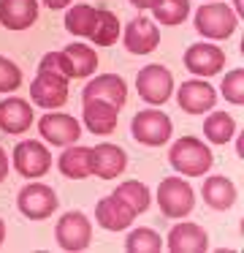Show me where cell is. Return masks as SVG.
Wrapping results in <instances>:
<instances>
[{"instance_id":"obj_1","label":"cell","mask_w":244,"mask_h":253,"mask_svg":"<svg viewBox=\"0 0 244 253\" xmlns=\"http://www.w3.org/2000/svg\"><path fill=\"white\" fill-rule=\"evenodd\" d=\"M168 164L176 174L184 177H204L214 166V153L204 139L198 136H182L171 144L168 150Z\"/></svg>"},{"instance_id":"obj_2","label":"cell","mask_w":244,"mask_h":253,"mask_svg":"<svg viewBox=\"0 0 244 253\" xmlns=\"http://www.w3.org/2000/svg\"><path fill=\"white\" fill-rule=\"evenodd\" d=\"M195 30L209 41H225L236 33L239 17L228 3H204L195 11Z\"/></svg>"},{"instance_id":"obj_3","label":"cell","mask_w":244,"mask_h":253,"mask_svg":"<svg viewBox=\"0 0 244 253\" xmlns=\"http://www.w3.org/2000/svg\"><path fill=\"white\" fill-rule=\"evenodd\" d=\"M157 204L166 218H187L195 210V191L187 180L176 174L163 177L157 185Z\"/></svg>"},{"instance_id":"obj_4","label":"cell","mask_w":244,"mask_h":253,"mask_svg":"<svg viewBox=\"0 0 244 253\" xmlns=\"http://www.w3.org/2000/svg\"><path fill=\"white\" fill-rule=\"evenodd\" d=\"M130 133L139 144L144 147H160L171 139L174 133V123L166 112L160 109H141L133 115V123H130Z\"/></svg>"},{"instance_id":"obj_5","label":"cell","mask_w":244,"mask_h":253,"mask_svg":"<svg viewBox=\"0 0 244 253\" xmlns=\"http://www.w3.org/2000/svg\"><path fill=\"white\" fill-rule=\"evenodd\" d=\"M139 98L149 106H163L174 95V74L160 63H149L136 74Z\"/></svg>"},{"instance_id":"obj_6","label":"cell","mask_w":244,"mask_h":253,"mask_svg":"<svg viewBox=\"0 0 244 253\" xmlns=\"http://www.w3.org/2000/svg\"><path fill=\"white\" fill-rule=\"evenodd\" d=\"M54 240H57V245L68 253L87 251V248H90V240H92L90 218H87L84 212H79V210L65 212L63 218L57 220V226H54Z\"/></svg>"},{"instance_id":"obj_7","label":"cell","mask_w":244,"mask_h":253,"mask_svg":"<svg viewBox=\"0 0 244 253\" xmlns=\"http://www.w3.org/2000/svg\"><path fill=\"white\" fill-rule=\"evenodd\" d=\"M11 164H14V169L19 171L25 180H38V177H43L52 169V153L46 150L43 142L25 139V142H19L14 147Z\"/></svg>"},{"instance_id":"obj_8","label":"cell","mask_w":244,"mask_h":253,"mask_svg":"<svg viewBox=\"0 0 244 253\" xmlns=\"http://www.w3.org/2000/svg\"><path fill=\"white\" fill-rule=\"evenodd\" d=\"M57 204H60L57 193H54V188L46 185V182H27V185L19 191V196H16L19 212L25 215V218H30V220L49 218V215L57 210Z\"/></svg>"},{"instance_id":"obj_9","label":"cell","mask_w":244,"mask_h":253,"mask_svg":"<svg viewBox=\"0 0 244 253\" xmlns=\"http://www.w3.org/2000/svg\"><path fill=\"white\" fill-rule=\"evenodd\" d=\"M38 133L43 142L54 144V147H68V144L79 142L81 126L76 117L65 115V112H49L38 120Z\"/></svg>"},{"instance_id":"obj_10","label":"cell","mask_w":244,"mask_h":253,"mask_svg":"<svg viewBox=\"0 0 244 253\" xmlns=\"http://www.w3.org/2000/svg\"><path fill=\"white\" fill-rule=\"evenodd\" d=\"M184 68L198 79H209L225 68V52L217 44H190L184 49Z\"/></svg>"},{"instance_id":"obj_11","label":"cell","mask_w":244,"mask_h":253,"mask_svg":"<svg viewBox=\"0 0 244 253\" xmlns=\"http://www.w3.org/2000/svg\"><path fill=\"white\" fill-rule=\"evenodd\" d=\"M30 98L41 109H60L68 101V79L52 71H38L30 82Z\"/></svg>"},{"instance_id":"obj_12","label":"cell","mask_w":244,"mask_h":253,"mask_svg":"<svg viewBox=\"0 0 244 253\" xmlns=\"http://www.w3.org/2000/svg\"><path fill=\"white\" fill-rule=\"evenodd\" d=\"M176 104L187 115H206L217 104V90L206 79H187L176 87Z\"/></svg>"},{"instance_id":"obj_13","label":"cell","mask_w":244,"mask_h":253,"mask_svg":"<svg viewBox=\"0 0 244 253\" xmlns=\"http://www.w3.org/2000/svg\"><path fill=\"white\" fill-rule=\"evenodd\" d=\"M128 169V153L119 144L103 142L90 147V174L101 177V180H114Z\"/></svg>"},{"instance_id":"obj_14","label":"cell","mask_w":244,"mask_h":253,"mask_svg":"<svg viewBox=\"0 0 244 253\" xmlns=\"http://www.w3.org/2000/svg\"><path fill=\"white\" fill-rule=\"evenodd\" d=\"M81 101H106V104L122 109L128 101V84L117 74H98L81 90Z\"/></svg>"},{"instance_id":"obj_15","label":"cell","mask_w":244,"mask_h":253,"mask_svg":"<svg viewBox=\"0 0 244 253\" xmlns=\"http://www.w3.org/2000/svg\"><path fill=\"white\" fill-rule=\"evenodd\" d=\"M57 57L60 71L68 79H90L98 68V55L87 44H68L63 52H57Z\"/></svg>"},{"instance_id":"obj_16","label":"cell","mask_w":244,"mask_h":253,"mask_svg":"<svg viewBox=\"0 0 244 253\" xmlns=\"http://www.w3.org/2000/svg\"><path fill=\"white\" fill-rule=\"evenodd\" d=\"M166 248L171 253H204L209 251V234L193 220L174 223L166 237Z\"/></svg>"},{"instance_id":"obj_17","label":"cell","mask_w":244,"mask_h":253,"mask_svg":"<svg viewBox=\"0 0 244 253\" xmlns=\"http://www.w3.org/2000/svg\"><path fill=\"white\" fill-rule=\"evenodd\" d=\"M122 41H125V49L130 55H149L160 44V30H157V25L152 19L136 17L128 22V28L122 33Z\"/></svg>"},{"instance_id":"obj_18","label":"cell","mask_w":244,"mask_h":253,"mask_svg":"<svg viewBox=\"0 0 244 253\" xmlns=\"http://www.w3.org/2000/svg\"><path fill=\"white\" fill-rule=\"evenodd\" d=\"M133 210L117 196V193H108L101 202L95 204V223L106 231H125L133 223Z\"/></svg>"},{"instance_id":"obj_19","label":"cell","mask_w":244,"mask_h":253,"mask_svg":"<svg viewBox=\"0 0 244 253\" xmlns=\"http://www.w3.org/2000/svg\"><path fill=\"white\" fill-rule=\"evenodd\" d=\"M33 109L25 98H3L0 101V131L3 133H25L33 126Z\"/></svg>"},{"instance_id":"obj_20","label":"cell","mask_w":244,"mask_h":253,"mask_svg":"<svg viewBox=\"0 0 244 253\" xmlns=\"http://www.w3.org/2000/svg\"><path fill=\"white\" fill-rule=\"evenodd\" d=\"M38 19V0H0V22L5 30H27Z\"/></svg>"},{"instance_id":"obj_21","label":"cell","mask_w":244,"mask_h":253,"mask_svg":"<svg viewBox=\"0 0 244 253\" xmlns=\"http://www.w3.org/2000/svg\"><path fill=\"white\" fill-rule=\"evenodd\" d=\"M81 120H84L87 131L98 133V136H106L117 128L119 120V109L106 101H84V109H81Z\"/></svg>"},{"instance_id":"obj_22","label":"cell","mask_w":244,"mask_h":253,"mask_svg":"<svg viewBox=\"0 0 244 253\" xmlns=\"http://www.w3.org/2000/svg\"><path fill=\"white\" fill-rule=\"evenodd\" d=\"M236 185L225 174H209L204 180V204H209L211 210H231L236 204Z\"/></svg>"},{"instance_id":"obj_23","label":"cell","mask_w":244,"mask_h":253,"mask_svg":"<svg viewBox=\"0 0 244 253\" xmlns=\"http://www.w3.org/2000/svg\"><path fill=\"white\" fill-rule=\"evenodd\" d=\"M57 169L68 180H84V177H90V147H84V144H68L65 153L57 161Z\"/></svg>"},{"instance_id":"obj_24","label":"cell","mask_w":244,"mask_h":253,"mask_svg":"<svg viewBox=\"0 0 244 253\" xmlns=\"http://www.w3.org/2000/svg\"><path fill=\"white\" fill-rule=\"evenodd\" d=\"M204 136L206 142L211 144H228L233 136H236V120L228 112H206L204 120Z\"/></svg>"},{"instance_id":"obj_25","label":"cell","mask_w":244,"mask_h":253,"mask_svg":"<svg viewBox=\"0 0 244 253\" xmlns=\"http://www.w3.org/2000/svg\"><path fill=\"white\" fill-rule=\"evenodd\" d=\"M95 17L98 8L87 6V3H73L65 11V30L76 39H90L92 28H95Z\"/></svg>"},{"instance_id":"obj_26","label":"cell","mask_w":244,"mask_h":253,"mask_svg":"<svg viewBox=\"0 0 244 253\" xmlns=\"http://www.w3.org/2000/svg\"><path fill=\"white\" fill-rule=\"evenodd\" d=\"M114 193H117V196L122 199V202L128 204L130 210H133V215L146 212V210H149V204H152L149 188H146L144 182H139V180H125V182H119Z\"/></svg>"},{"instance_id":"obj_27","label":"cell","mask_w":244,"mask_h":253,"mask_svg":"<svg viewBox=\"0 0 244 253\" xmlns=\"http://www.w3.org/2000/svg\"><path fill=\"white\" fill-rule=\"evenodd\" d=\"M117 39H119V19H117V14L108 11V8H98L95 28H92V33H90V41L95 46H111Z\"/></svg>"},{"instance_id":"obj_28","label":"cell","mask_w":244,"mask_h":253,"mask_svg":"<svg viewBox=\"0 0 244 253\" xmlns=\"http://www.w3.org/2000/svg\"><path fill=\"white\" fill-rule=\"evenodd\" d=\"M166 248V242L160 240V234H157L155 229H149V226H139V229H133L128 237H125V251L128 253H157Z\"/></svg>"},{"instance_id":"obj_29","label":"cell","mask_w":244,"mask_h":253,"mask_svg":"<svg viewBox=\"0 0 244 253\" xmlns=\"http://www.w3.org/2000/svg\"><path fill=\"white\" fill-rule=\"evenodd\" d=\"M190 8H193L190 0H157L152 14H155V22L174 28V25H182L190 17Z\"/></svg>"},{"instance_id":"obj_30","label":"cell","mask_w":244,"mask_h":253,"mask_svg":"<svg viewBox=\"0 0 244 253\" xmlns=\"http://www.w3.org/2000/svg\"><path fill=\"white\" fill-rule=\"evenodd\" d=\"M220 95L228 101V104H233V106L244 104V71L242 68H231V71L222 77Z\"/></svg>"},{"instance_id":"obj_31","label":"cell","mask_w":244,"mask_h":253,"mask_svg":"<svg viewBox=\"0 0 244 253\" xmlns=\"http://www.w3.org/2000/svg\"><path fill=\"white\" fill-rule=\"evenodd\" d=\"M22 87V68L0 55V93H14Z\"/></svg>"},{"instance_id":"obj_32","label":"cell","mask_w":244,"mask_h":253,"mask_svg":"<svg viewBox=\"0 0 244 253\" xmlns=\"http://www.w3.org/2000/svg\"><path fill=\"white\" fill-rule=\"evenodd\" d=\"M8 177V155H5V150L0 147V182Z\"/></svg>"},{"instance_id":"obj_33","label":"cell","mask_w":244,"mask_h":253,"mask_svg":"<svg viewBox=\"0 0 244 253\" xmlns=\"http://www.w3.org/2000/svg\"><path fill=\"white\" fill-rule=\"evenodd\" d=\"M43 3H46V6L52 8V11H60V8H68L70 3H73V0H43Z\"/></svg>"},{"instance_id":"obj_34","label":"cell","mask_w":244,"mask_h":253,"mask_svg":"<svg viewBox=\"0 0 244 253\" xmlns=\"http://www.w3.org/2000/svg\"><path fill=\"white\" fill-rule=\"evenodd\" d=\"M130 3H133L136 8H141V11H152L157 0H130Z\"/></svg>"},{"instance_id":"obj_35","label":"cell","mask_w":244,"mask_h":253,"mask_svg":"<svg viewBox=\"0 0 244 253\" xmlns=\"http://www.w3.org/2000/svg\"><path fill=\"white\" fill-rule=\"evenodd\" d=\"M233 14L242 19V0H233Z\"/></svg>"},{"instance_id":"obj_36","label":"cell","mask_w":244,"mask_h":253,"mask_svg":"<svg viewBox=\"0 0 244 253\" xmlns=\"http://www.w3.org/2000/svg\"><path fill=\"white\" fill-rule=\"evenodd\" d=\"M3 240H5V220L0 218V245H3Z\"/></svg>"}]
</instances>
